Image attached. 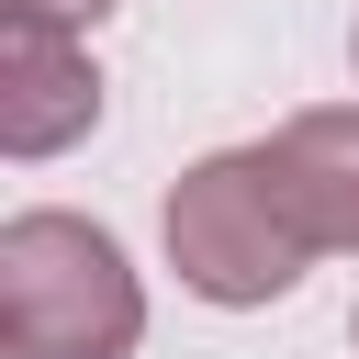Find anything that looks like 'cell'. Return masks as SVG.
Listing matches in <instances>:
<instances>
[{
	"instance_id": "8992f818",
	"label": "cell",
	"mask_w": 359,
	"mask_h": 359,
	"mask_svg": "<svg viewBox=\"0 0 359 359\" xmlns=\"http://www.w3.org/2000/svg\"><path fill=\"white\" fill-rule=\"evenodd\" d=\"M348 79H359V11H348Z\"/></svg>"
},
{
	"instance_id": "277c9868",
	"label": "cell",
	"mask_w": 359,
	"mask_h": 359,
	"mask_svg": "<svg viewBox=\"0 0 359 359\" xmlns=\"http://www.w3.org/2000/svg\"><path fill=\"white\" fill-rule=\"evenodd\" d=\"M292 224L314 236V258H359V101H314V112H280L258 135Z\"/></svg>"
},
{
	"instance_id": "6da1fadb",
	"label": "cell",
	"mask_w": 359,
	"mask_h": 359,
	"mask_svg": "<svg viewBox=\"0 0 359 359\" xmlns=\"http://www.w3.org/2000/svg\"><path fill=\"white\" fill-rule=\"evenodd\" d=\"M0 348L11 359H135L146 269L123 258V236L67 202H22L0 224Z\"/></svg>"
},
{
	"instance_id": "3957f363",
	"label": "cell",
	"mask_w": 359,
	"mask_h": 359,
	"mask_svg": "<svg viewBox=\"0 0 359 359\" xmlns=\"http://www.w3.org/2000/svg\"><path fill=\"white\" fill-rule=\"evenodd\" d=\"M112 90L90 67V34L56 22H0V157H67L79 135H101Z\"/></svg>"
},
{
	"instance_id": "7a4b0ae2",
	"label": "cell",
	"mask_w": 359,
	"mask_h": 359,
	"mask_svg": "<svg viewBox=\"0 0 359 359\" xmlns=\"http://www.w3.org/2000/svg\"><path fill=\"white\" fill-rule=\"evenodd\" d=\"M157 247H168L180 292L213 303V314H258V303H280L314 269V236L292 224V202H280V180H269L258 146L191 157L168 180V202H157Z\"/></svg>"
},
{
	"instance_id": "52a82bcc",
	"label": "cell",
	"mask_w": 359,
	"mask_h": 359,
	"mask_svg": "<svg viewBox=\"0 0 359 359\" xmlns=\"http://www.w3.org/2000/svg\"><path fill=\"white\" fill-rule=\"evenodd\" d=\"M348 348H359V314H348Z\"/></svg>"
},
{
	"instance_id": "5b68a950",
	"label": "cell",
	"mask_w": 359,
	"mask_h": 359,
	"mask_svg": "<svg viewBox=\"0 0 359 359\" xmlns=\"http://www.w3.org/2000/svg\"><path fill=\"white\" fill-rule=\"evenodd\" d=\"M123 0H0V22H56V34H90V22H112Z\"/></svg>"
}]
</instances>
